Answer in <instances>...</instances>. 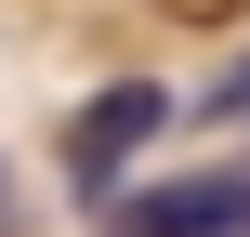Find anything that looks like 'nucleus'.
<instances>
[{
    "mask_svg": "<svg viewBox=\"0 0 250 237\" xmlns=\"http://www.w3.org/2000/svg\"><path fill=\"white\" fill-rule=\"evenodd\" d=\"M105 224L119 237H250V172H171V185L119 198Z\"/></svg>",
    "mask_w": 250,
    "mask_h": 237,
    "instance_id": "obj_1",
    "label": "nucleus"
},
{
    "mask_svg": "<svg viewBox=\"0 0 250 237\" xmlns=\"http://www.w3.org/2000/svg\"><path fill=\"white\" fill-rule=\"evenodd\" d=\"M145 132H171V92H158V79H119V92H105L79 132H66V172H79V185H105V172L145 145Z\"/></svg>",
    "mask_w": 250,
    "mask_h": 237,
    "instance_id": "obj_2",
    "label": "nucleus"
},
{
    "mask_svg": "<svg viewBox=\"0 0 250 237\" xmlns=\"http://www.w3.org/2000/svg\"><path fill=\"white\" fill-rule=\"evenodd\" d=\"M211 106H224V119H250V66H237V79H224V92H211Z\"/></svg>",
    "mask_w": 250,
    "mask_h": 237,
    "instance_id": "obj_3",
    "label": "nucleus"
}]
</instances>
